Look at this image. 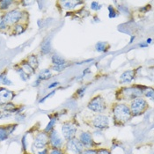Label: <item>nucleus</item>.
<instances>
[{"label":"nucleus","instance_id":"nucleus-13","mask_svg":"<svg viewBox=\"0 0 154 154\" xmlns=\"http://www.w3.org/2000/svg\"><path fill=\"white\" fill-rule=\"evenodd\" d=\"M81 144L86 147H92L93 140H92V135L89 132H82L80 134L79 139Z\"/></svg>","mask_w":154,"mask_h":154},{"label":"nucleus","instance_id":"nucleus-41","mask_svg":"<svg viewBox=\"0 0 154 154\" xmlns=\"http://www.w3.org/2000/svg\"><path fill=\"white\" fill-rule=\"evenodd\" d=\"M135 39V37H131V40H130V41H129V43H132L133 42V40Z\"/></svg>","mask_w":154,"mask_h":154},{"label":"nucleus","instance_id":"nucleus-39","mask_svg":"<svg viewBox=\"0 0 154 154\" xmlns=\"http://www.w3.org/2000/svg\"><path fill=\"white\" fill-rule=\"evenodd\" d=\"M148 46V44H140V47L141 48H145V47H147Z\"/></svg>","mask_w":154,"mask_h":154},{"label":"nucleus","instance_id":"nucleus-40","mask_svg":"<svg viewBox=\"0 0 154 154\" xmlns=\"http://www.w3.org/2000/svg\"><path fill=\"white\" fill-rule=\"evenodd\" d=\"M146 42H147V44H148V43H151V42H152V39H151V38H149V39H147V41H146Z\"/></svg>","mask_w":154,"mask_h":154},{"label":"nucleus","instance_id":"nucleus-31","mask_svg":"<svg viewBox=\"0 0 154 154\" xmlns=\"http://www.w3.org/2000/svg\"><path fill=\"white\" fill-rule=\"evenodd\" d=\"M54 94H55V91H52V92H50V93H49V94H47L45 97H43V99H41V100L39 101V103H42V102H44V101H45L47 99H49V97H51V96H52V95H54Z\"/></svg>","mask_w":154,"mask_h":154},{"label":"nucleus","instance_id":"nucleus-15","mask_svg":"<svg viewBox=\"0 0 154 154\" xmlns=\"http://www.w3.org/2000/svg\"><path fill=\"white\" fill-rule=\"evenodd\" d=\"M51 78V72L49 69H45V70H42L40 74L38 75V78L37 79L40 80L41 82L43 81V80H48Z\"/></svg>","mask_w":154,"mask_h":154},{"label":"nucleus","instance_id":"nucleus-8","mask_svg":"<svg viewBox=\"0 0 154 154\" xmlns=\"http://www.w3.org/2000/svg\"><path fill=\"white\" fill-rule=\"evenodd\" d=\"M48 144H49V136L46 134V132H41L35 137L33 147L36 149H43Z\"/></svg>","mask_w":154,"mask_h":154},{"label":"nucleus","instance_id":"nucleus-23","mask_svg":"<svg viewBox=\"0 0 154 154\" xmlns=\"http://www.w3.org/2000/svg\"><path fill=\"white\" fill-rule=\"evenodd\" d=\"M28 62L30 64L33 69L37 68V66H38V60H37L36 57L33 56H33H30V57H28Z\"/></svg>","mask_w":154,"mask_h":154},{"label":"nucleus","instance_id":"nucleus-11","mask_svg":"<svg viewBox=\"0 0 154 154\" xmlns=\"http://www.w3.org/2000/svg\"><path fill=\"white\" fill-rule=\"evenodd\" d=\"M15 96V93L6 88H0V104H6L11 101Z\"/></svg>","mask_w":154,"mask_h":154},{"label":"nucleus","instance_id":"nucleus-6","mask_svg":"<svg viewBox=\"0 0 154 154\" xmlns=\"http://www.w3.org/2000/svg\"><path fill=\"white\" fill-rule=\"evenodd\" d=\"M62 133L66 140L72 139L77 133V127L70 123H66L62 126Z\"/></svg>","mask_w":154,"mask_h":154},{"label":"nucleus","instance_id":"nucleus-34","mask_svg":"<svg viewBox=\"0 0 154 154\" xmlns=\"http://www.w3.org/2000/svg\"><path fill=\"white\" fill-rule=\"evenodd\" d=\"M80 154H97V151H95V150H86V151H83Z\"/></svg>","mask_w":154,"mask_h":154},{"label":"nucleus","instance_id":"nucleus-24","mask_svg":"<svg viewBox=\"0 0 154 154\" xmlns=\"http://www.w3.org/2000/svg\"><path fill=\"white\" fill-rule=\"evenodd\" d=\"M57 122V118H51L50 122L49 123V124L47 125V127L45 128V132H50L51 130H53V128H54V125L56 124Z\"/></svg>","mask_w":154,"mask_h":154},{"label":"nucleus","instance_id":"nucleus-27","mask_svg":"<svg viewBox=\"0 0 154 154\" xmlns=\"http://www.w3.org/2000/svg\"><path fill=\"white\" fill-rule=\"evenodd\" d=\"M108 11H109V18H116V17H117V15H118V13L116 12V10L113 8V6H108Z\"/></svg>","mask_w":154,"mask_h":154},{"label":"nucleus","instance_id":"nucleus-17","mask_svg":"<svg viewBox=\"0 0 154 154\" xmlns=\"http://www.w3.org/2000/svg\"><path fill=\"white\" fill-rule=\"evenodd\" d=\"M52 62H53L54 66H59V65H65L66 64L65 60L62 57H59L58 55H54L52 57Z\"/></svg>","mask_w":154,"mask_h":154},{"label":"nucleus","instance_id":"nucleus-3","mask_svg":"<svg viewBox=\"0 0 154 154\" xmlns=\"http://www.w3.org/2000/svg\"><path fill=\"white\" fill-rule=\"evenodd\" d=\"M148 108L147 102L145 99L139 97L135 99L130 105V112L133 116H137L145 113L146 108Z\"/></svg>","mask_w":154,"mask_h":154},{"label":"nucleus","instance_id":"nucleus-37","mask_svg":"<svg viewBox=\"0 0 154 154\" xmlns=\"http://www.w3.org/2000/svg\"><path fill=\"white\" fill-rule=\"evenodd\" d=\"M50 154H63L62 153L60 150H57V149H56V150H53L52 152H51V153Z\"/></svg>","mask_w":154,"mask_h":154},{"label":"nucleus","instance_id":"nucleus-5","mask_svg":"<svg viewBox=\"0 0 154 154\" xmlns=\"http://www.w3.org/2000/svg\"><path fill=\"white\" fill-rule=\"evenodd\" d=\"M143 94V90L139 89L137 86L134 87H127V88H123L122 90V96L123 99L126 100H132V99H137L141 97Z\"/></svg>","mask_w":154,"mask_h":154},{"label":"nucleus","instance_id":"nucleus-20","mask_svg":"<svg viewBox=\"0 0 154 154\" xmlns=\"http://www.w3.org/2000/svg\"><path fill=\"white\" fill-rule=\"evenodd\" d=\"M0 84L4 85V86H12V82L6 76V71L0 74Z\"/></svg>","mask_w":154,"mask_h":154},{"label":"nucleus","instance_id":"nucleus-16","mask_svg":"<svg viewBox=\"0 0 154 154\" xmlns=\"http://www.w3.org/2000/svg\"><path fill=\"white\" fill-rule=\"evenodd\" d=\"M20 68L23 70V71H24L28 76H30L31 74H33V73H34V69L31 66L28 62H23L21 63V65H20Z\"/></svg>","mask_w":154,"mask_h":154},{"label":"nucleus","instance_id":"nucleus-7","mask_svg":"<svg viewBox=\"0 0 154 154\" xmlns=\"http://www.w3.org/2000/svg\"><path fill=\"white\" fill-rule=\"evenodd\" d=\"M67 150L73 154H80L84 151V145L78 139L72 138L67 143Z\"/></svg>","mask_w":154,"mask_h":154},{"label":"nucleus","instance_id":"nucleus-30","mask_svg":"<svg viewBox=\"0 0 154 154\" xmlns=\"http://www.w3.org/2000/svg\"><path fill=\"white\" fill-rule=\"evenodd\" d=\"M66 67H67V64H65V65H59V66H54V65H53L52 69H53L54 70H56V71H62V70H64Z\"/></svg>","mask_w":154,"mask_h":154},{"label":"nucleus","instance_id":"nucleus-38","mask_svg":"<svg viewBox=\"0 0 154 154\" xmlns=\"http://www.w3.org/2000/svg\"><path fill=\"white\" fill-rule=\"evenodd\" d=\"M38 154H48V150H47V149H44V150H42L41 152H40Z\"/></svg>","mask_w":154,"mask_h":154},{"label":"nucleus","instance_id":"nucleus-12","mask_svg":"<svg viewBox=\"0 0 154 154\" xmlns=\"http://www.w3.org/2000/svg\"><path fill=\"white\" fill-rule=\"evenodd\" d=\"M17 125H9L6 127H2L0 126V141H4L5 139L8 138L9 135L12 133L13 130H15Z\"/></svg>","mask_w":154,"mask_h":154},{"label":"nucleus","instance_id":"nucleus-18","mask_svg":"<svg viewBox=\"0 0 154 154\" xmlns=\"http://www.w3.org/2000/svg\"><path fill=\"white\" fill-rule=\"evenodd\" d=\"M41 53L44 54V55H47L50 52L51 50V45H50V41L48 40V41H45L42 45H41Z\"/></svg>","mask_w":154,"mask_h":154},{"label":"nucleus","instance_id":"nucleus-36","mask_svg":"<svg viewBox=\"0 0 154 154\" xmlns=\"http://www.w3.org/2000/svg\"><path fill=\"white\" fill-rule=\"evenodd\" d=\"M59 85V82H53L51 85H49V86H48V88L49 89H51V88H54V87H57V86Z\"/></svg>","mask_w":154,"mask_h":154},{"label":"nucleus","instance_id":"nucleus-19","mask_svg":"<svg viewBox=\"0 0 154 154\" xmlns=\"http://www.w3.org/2000/svg\"><path fill=\"white\" fill-rule=\"evenodd\" d=\"M96 50L99 51V52H106L108 51L109 46L107 42H104V41H100V42H98L96 44Z\"/></svg>","mask_w":154,"mask_h":154},{"label":"nucleus","instance_id":"nucleus-28","mask_svg":"<svg viewBox=\"0 0 154 154\" xmlns=\"http://www.w3.org/2000/svg\"><path fill=\"white\" fill-rule=\"evenodd\" d=\"M91 8H92V10L93 11H98V10H100V8H101V5L98 3V2H92V4H91Z\"/></svg>","mask_w":154,"mask_h":154},{"label":"nucleus","instance_id":"nucleus-33","mask_svg":"<svg viewBox=\"0 0 154 154\" xmlns=\"http://www.w3.org/2000/svg\"><path fill=\"white\" fill-rule=\"evenodd\" d=\"M85 92H86V87H83V88H80V89L78 90L77 94H78V96H79V97L81 98V97H83V95L85 94Z\"/></svg>","mask_w":154,"mask_h":154},{"label":"nucleus","instance_id":"nucleus-2","mask_svg":"<svg viewBox=\"0 0 154 154\" xmlns=\"http://www.w3.org/2000/svg\"><path fill=\"white\" fill-rule=\"evenodd\" d=\"M22 16L23 12L19 10H13L6 13L2 19V21L0 22V30L5 29L8 26L17 24L22 19Z\"/></svg>","mask_w":154,"mask_h":154},{"label":"nucleus","instance_id":"nucleus-1","mask_svg":"<svg viewBox=\"0 0 154 154\" xmlns=\"http://www.w3.org/2000/svg\"><path fill=\"white\" fill-rule=\"evenodd\" d=\"M114 119L115 123H118L119 124L127 123L130 120L132 115L130 109L125 104H117L113 108Z\"/></svg>","mask_w":154,"mask_h":154},{"label":"nucleus","instance_id":"nucleus-29","mask_svg":"<svg viewBox=\"0 0 154 154\" xmlns=\"http://www.w3.org/2000/svg\"><path fill=\"white\" fill-rule=\"evenodd\" d=\"M145 96L146 97H148V98H151L152 100L153 99V88H149V89H147L145 92Z\"/></svg>","mask_w":154,"mask_h":154},{"label":"nucleus","instance_id":"nucleus-25","mask_svg":"<svg viewBox=\"0 0 154 154\" xmlns=\"http://www.w3.org/2000/svg\"><path fill=\"white\" fill-rule=\"evenodd\" d=\"M16 70H17V72L20 74V78L23 80V81H27L30 77L29 76H28L24 71H23V70L21 69V68H17L16 69Z\"/></svg>","mask_w":154,"mask_h":154},{"label":"nucleus","instance_id":"nucleus-32","mask_svg":"<svg viewBox=\"0 0 154 154\" xmlns=\"http://www.w3.org/2000/svg\"><path fill=\"white\" fill-rule=\"evenodd\" d=\"M26 138H27V135L23 136V137H22V140H21L23 150H26V149H27V140H26Z\"/></svg>","mask_w":154,"mask_h":154},{"label":"nucleus","instance_id":"nucleus-14","mask_svg":"<svg viewBox=\"0 0 154 154\" xmlns=\"http://www.w3.org/2000/svg\"><path fill=\"white\" fill-rule=\"evenodd\" d=\"M135 78V70H127L124 71L120 77V82L122 84L125 83H130L133 79Z\"/></svg>","mask_w":154,"mask_h":154},{"label":"nucleus","instance_id":"nucleus-9","mask_svg":"<svg viewBox=\"0 0 154 154\" xmlns=\"http://www.w3.org/2000/svg\"><path fill=\"white\" fill-rule=\"evenodd\" d=\"M49 142L50 145L56 149L60 148L62 145V140L61 137L59 136L57 131H56L54 129L51 130L49 135Z\"/></svg>","mask_w":154,"mask_h":154},{"label":"nucleus","instance_id":"nucleus-26","mask_svg":"<svg viewBox=\"0 0 154 154\" xmlns=\"http://www.w3.org/2000/svg\"><path fill=\"white\" fill-rule=\"evenodd\" d=\"M25 28L23 27V26H21V25H16L15 27H14V33L16 34V35H18V34H20V33H24L25 32Z\"/></svg>","mask_w":154,"mask_h":154},{"label":"nucleus","instance_id":"nucleus-4","mask_svg":"<svg viewBox=\"0 0 154 154\" xmlns=\"http://www.w3.org/2000/svg\"><path fill=\"white\" fill-rule=\"evenodd\" d=\"M88 108L96 113H101L106 109V104L100 96H96L92 99L88 104Z\"/></svg>","mask_w":154,"mask_h":154},{"label":"nucleus","instance_id":"nucleus-21","mask_svg":"<svg viewBox=\"0 0 154 154\" xmlns=\"http://www.w3.org/2000/svg\"><path fill=\"white\" fill-rule=\"evenodd\" d=\"M78 4H82V2L81 1H66L64 3V8L72 9Z\"/></svg>","mask_w":154,"mask_h":154},{"label":"nucleus","instance_id":"nucleus-10","mask_svg":"<svg viewBox=\"0 0 154 154\" xmlns=\"http://www.w3.org/2000/svg\"><path fill=\"white\" fill-rule=\"evenodd\" d=\"M92 125L99 129H103L108 127L109 125V120L108 117L106 116H96L93 121H92Z\"/></svg>","mask_w":154,"mask_h":154},{"label":"nucleus","instance_id":"nucleus-22","mask_svg":"<svg viewBox=\"0 0 154 154\" xmlns=\"http://www.w3.org/2000/svg\"><path fill=\"white\" fill-rule=\"evenodd\" d=\"M13 2L12 0H2L0 1V9L1 10H5L9 8V6L12 4Z\"/></svg>","mask_w":154,"mask_h":154},{"label":"nucleus","instance_id":"nucleus-35","mask_svg":"<svg viewBox=\"0 0 154 154\" xmlns=\"http://www.w3.org/2000/svg\"><path fill=\"white\" fill-rule=\"evenodd\" d=\"M97 154H110V153L106 149H100L99 151H97Z\"/></svg>","mask_w":154,"mask_h":154}]
</instances>
